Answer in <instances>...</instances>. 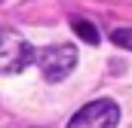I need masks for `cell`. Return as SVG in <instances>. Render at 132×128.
Wrapping results in <instances>:
<instances>
[{
    "label": "cell",
    "mask_w": 132,
    "mask_h": 128,
    "mask_svg": "<svg viewBox=\"0 0 132 128\" xmlns=\"http://www.w3.org/2000/svg\"><path fill=\"white\" fill-rule=\"evenodd\" d=\"M34 61V46L15 31L0 28V73H22Z\"/></svg>",
    "instance_id": "1"
},
{
    "label": "cell",
    "mask_w": 132,
    "mask_h": 128,
    "mask_svg": "<svg viewBox=\"0 0 132 128\" xmlns=\"http://www.w3.org/2000/svg\"><path fill=\"white\" fill-rule=\"evenodd\" d=\"M117 122H120V107L111 98H98L80 107L71 116L68 128H117Z\"/></svg>",
    "instance_id": "2"
},
{
    "label": "cell",
    "mask_w": 132,
    "mask_h": 128,
    "mask_svg": "<svg viewBox=\"0 0 132 128\" xmlns=\"http://www.w3.org/2000/svg\"><path fill=\"white\" fill-rule=\"evenodd\" d=\"M37 64H40V73L46 82H62L68 73L77 67V49L68 46V43H59V46H49L37 55Z\"/></svg>",
    "instance_id": "3"
},
{
    "label": "cell",
    "mask_w": 132,
    "mask_h": 128,
    "mask_svg": "<svg viewBox=\"0 0 132 128\" xmlns=\"http://www.w3.org/2000/svg\"><path fill=\"white\" fill-rule=\"evenodd\" d=\"M71 28H74V34H77L83 43H89V46H98L101 34H98V28H95L92 22H86V18H74V22H71Z\"/></svg>",
    "instance_id": "4"
},
{
    "label": "cell",
    "mask_w": 132,
    "mask_h": 128,
    "mask_svg": "<svg viewBox=\"0 0 132 128\" xmlns=\"http://www.w3.org/2000/svg\"><path fill=\"white\" fill-rule=\"evenodd\" d=\"M111 43L132 52V28H117V31H111Z\"/></svg>",
    "instance_id": "5"
},
{
    "label": "cell",
    "mask_w": 132,
    "mask_h": 128,
    "mask_svg": "<svg viewBox=\"0 0 132 128\" xmlns=\"http://www.w3.org/2000/svg\"><path fill=\"white\" fill-rule=\"evenodd\" d=\"M0 3H3V0H0Z\"/></svg>",
    "instance_id": "6"
}]
</instances>
